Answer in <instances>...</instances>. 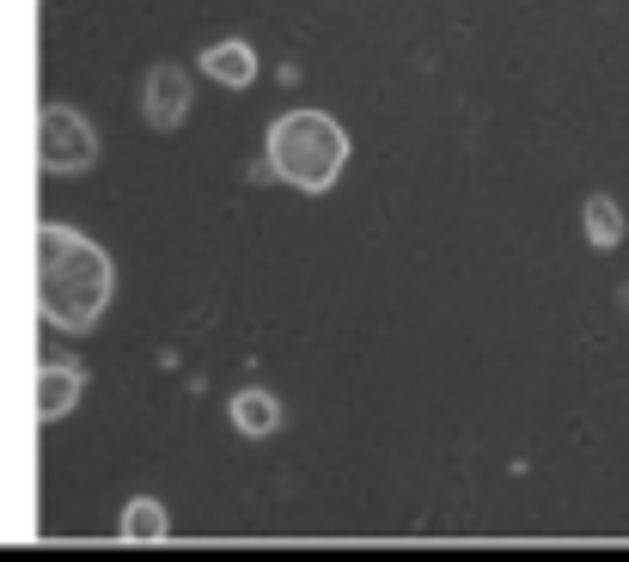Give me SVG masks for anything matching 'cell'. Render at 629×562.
Segmentation results:
<instances>
[{"label":"cell","mask_w":629,"mask_h":562,"mask_svg":"<svg viewBox=\"0 0 629 562\" xmlns=\"http://www.w3.org/2000/svg\"><path fill=\"white\" fill-rule=\"evenodd\" d=\"M110 294H117V264L93 239H80L74 227L49 220L37 233V313H44V325L86 337L105 318Z\"/></svg>","instance_id":"obj_1"},{"label":"cell","mask_w":629,"mask_h":562,"mask_svg":"<svg viewBox=\"0 0 629 562\" xmlns=\"http://www.w3.org/2000/svg\"><path fill=\"white\" fill-rule=\"evenodd\" d=\"M269 178L306 190V196H324V190L342 178L349 166V135H342L337 117L324 110H288L276 129H269V154H263Z\"/></svg>","instance_id":"obj_2"},{"label":"cell","mask_w":629,"mask_h":562,"mask_svg":"<svg viewBox=\"0 0 629 562\" xmlns=\"http://www.w3.org/2000/svg\"><path fill=\"white\" fill-rule=\"evenodd\" d=\"M37 159H44V172H56V178L93 172L98 140H93V129H86V117L68 105H49L44 117H37Z\"/></svg>","instance_id":"obj_3"},{"label":"cell","mask_w":629,"mask_h":562,"mask_svg":"<svg viewBox=\"0 0 629 562\" xmlns=\"http://www.w3.org/2000/svg\"><path fill=\"white\" fill-rule=\"evenodd\" d=\"M184 110H190L184 68H154V74H147V123H154L159 135H171V129L184 123Z\"/></svg>","instance_id":"obj_4"},{"label":"cell","mask_w":629,"mask_h":562,"mask_svg":"<svg viewBox=\"0 0 629 562\" xmlns=\"http://www.w3.org/2000/svg\"><path fill=\"white\" fill-rule=\"evenodd\" d=\"M202 74L215 80V86H251L257 80V56H251V44H239V37H227V44L215 49H202Z\"/></svg>","instance_id":"obj_5"},{"label":"cell","mask_w":629,"mask_h":562,"mask_svg":"<svg viewBox=\"0 0 629 562\" xmlns=\"http://www.w3.org/2000/svg\"><path fill=\"white\" fill-rule=\"evenodd\" d=\"M74 398H80V367H56V361L37 367V416H44V422L68 416Z\"/></svg>","instance_id":"obj_6"},{"label":"cell","mask_w":629,"mask_h":562,"mask_svg":"<svg viewBox=\"0 0 629 562\" xmlns=\"http://www.w3.org/2000/svg\"><path fill=\"white\" fill-rule=\"evenodd\" d=\"M232 428H239V435H251V440H263V435H276L281 428V404L276 398H269V391H239V398H232Z\"/></svg>","instance_id":"obj_7"},{"label":"cell","mask_w":629,"mask_h":562,"mask_svg":"<svg viewBox=\"0 0 629 562\" xmlns=\"http://www.w3.org/2000/svg\"><path fill=\"white\" fill-rule=\"evenodd\" d=\"M117 532H123L129 545H159L171 526H166V508L141 496V501H129V508H123V526H117Z\"/></svg>","instance_id":"obj_8"},{"label":"cell","mask_w":629,"mask_h":562,"mask_svg":"<svg viewBox=\"0 0 629 562\" xmlns=\"http://www.w3.org/2000/svg\"><path fill=\"white\" fill-rule=\"evenodd\" d=\"M586 239H593L598 251H612L617 239H624V208L612 203V196H586Z\"/></svg>","instance_id":"obj_9"}]
</instances>
